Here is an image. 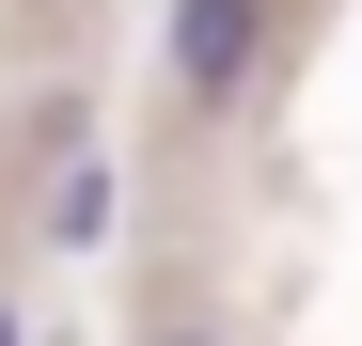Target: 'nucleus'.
Listing matches in <instances>:
<instances>
[{"label":"nucleus","instance_id":"f257e3e1","mask_svg":"<svg viewBox=\"0 0 362 346\" xmlns=\"http://www.w3.org/2000/svg\"><path fill=\"white\" fill-rule=\"evenodd\" d=\"M252 32H268V0H173V79L236 95V79H252Z\"/></svg>","mask_w":362,"mask_h":346},{"label":"nucleus","instance_id":"f03ea898","mask_svg":"<svg viewBox=\"0 0 362 346\" xmlns=\"http://www.w3.org/2000/svg\"><path fill=\"white\" fill-rule=\"evenodd\" d=\"M0 346H16V315H0Z\"/></svg>","mask_w":362,"mask_h":346},{"label":"nucleus","instance_id":"7ed1b4c3","mask_svg":"<svg viewBox=\"0 0 362 346\" xmlns=\"http://www.w3.org/2000/svg\"><path fill=\"white\" fill-rule=\"evenodd\" d=\"M173 346H205V330H173Z\"/></svg>","mask_w":362,"mask_h":346}]
</instances>
